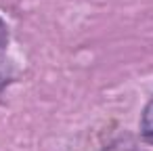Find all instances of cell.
<instances>
[{
  "mask_svg": "<svg viewBox=\"0 0 153 151\" xmlns=\"http://www.w3.org/2000/svg\"><path fill=\"white\" fill-rule=\"evenodd\" d=\"M140 134L143 138L153 145V99L147 103L145 111H143V118H140Z\"/></svg>",
  "mask_w": 153,
  "mask_h": 151,
  "instance_id": "obj_1",
  "label": "cell"
},
{
  "mask_svg": "<svg viewBox=\"0 0 153 151\" xmlns=\"http://www.w3.org/2000/svg\"><path fill=\"white\" fill-rule=\"evenodd\" d=\"M7 42V28H4V21L0 19V46Z\"/></svg>",
  "mask_w": 153,
  "mask_h": 151,
  "instance_id": "obj_2",
  "label": "cell"
}]
</instances>
